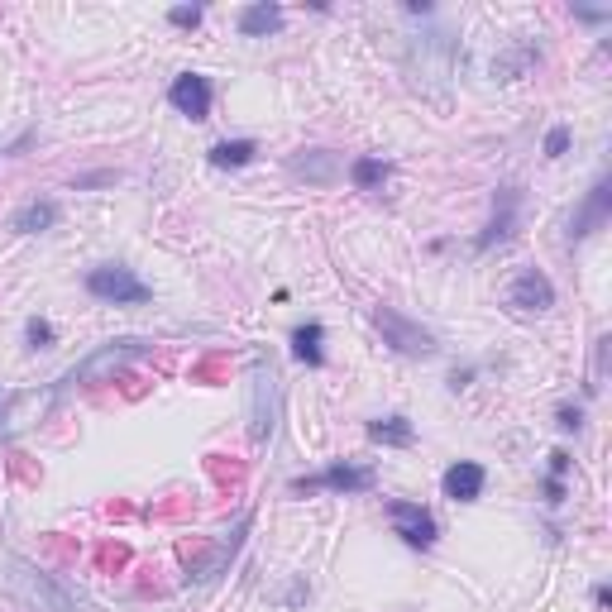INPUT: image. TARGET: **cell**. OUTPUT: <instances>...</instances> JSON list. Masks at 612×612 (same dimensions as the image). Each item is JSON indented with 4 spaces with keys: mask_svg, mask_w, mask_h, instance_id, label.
<instances>
[{
    "mask_svg": "<svg viewBox=\"0 0 612 612\" xmlns=\"http://www.w3.org/2000/svg\"><path fill=\"white\" fill-rule=\"evenodd\" d=\"M278 412H283V378H278V364L268 354H259L254 373H249V440L254 445L273 436Z\"/></svg>",
    "mask_w": 612,
    "mask_h": 612,
    "instance_id": "6da1fadb",
    "label": "cell"
},
{
    "mask_svg": "<svg viewBox=\"0 0 612 612\" xmlns=\"http://www.w3.org/2000/svg\"><path fill=\"white\" fill-rule=\"evenodd\" d=\"M153 345L149 340H139V335H125V340H106V345H96V350L82 359V364H72V369L63 373L67 388H87V383H106V378H115L120 369H130L134 359H144Z\"/></svg>",
    "mask_w": 612,
    "mask_h": 612,
    "instance_id": "7a4b0ae2",
    "label": "cell"
},
{
    "mask_svg": "<svg viewBox=\"0 0 612 612\" xmlns=\"http://www.w3.org/2000/svg\"><path fill=\"white\" fill-rule=\"evenodd\" d=\"M10 593L24 612H77V598L29 560H10Z\"/></svg>",
    "mask_w": 612,
    "mask_h": 612,
    "instance_id": "3957f363",
    "label": "cell"
},
{
    "mask_svg": "<svg viewBox=\"0 0 612 612\" xmlns=\"http://www.w3.org/2000/svg\"><path fill=\"white\" fill-rule=\"evenodd\" d=\"M373 326H378V335H383V345H388V350H397L402 359H436V354H440L436 335L421 326V321L402 316L397 306H373Z\"/></svg>",
    "mask_w": 612,
    "mask_h": 612,
    "instance_id": "277c9868",
    "label": "cell"
},
{
    "mask_svg": "<svg viewBox=\"0 0 612 612\" xmlns=\"http://www.w3.org/2000/svg\"><path fill=\"white\" fill-rule=\"evenodd\" d=\"M82 287L106 306H144L153 297V287L134 268H125V263H96V268H87Z\"/></svg>",
    "mask_w": 612,
    "mask_h": 612,
    "instance_id": "5b68a950",
    "label": "cell"
},
{
    "mask_svg": "<svg viewBox=\"0 0 612 612\" xmlns=\"http://www.w3.org/2000/svg\"><path fill=\"white\" fill-rule=\"evenodd\" d=\"M373 483H378V474H373L369 464H345V459H335V464H326V469H321V474H311V479H292V493L306 498V493L330 488V493L354 498V493H373Z\"/></svg>",
    "mask_w": 612,
    "mask_h": 612,
    "instance_id": "8992f818",
    "label": "cell"
},
{
    "mask_svg": "<svg viewBox=\"0 0 612 612\" xmlns=\"http://www.w3.org/2000/svg\"><path fill=\"white\" fill-rule=\"evenodd\" d=\"M383 512H388V522H393V536H402L412 550H431V546H436L440 526H436V517H431L421 503L388 498V503H383Z\"/></svg>",
    "mask_w": 612,
    "mask_h": 612,
    "instance_id": "52a82bcc",
    "label": "cell"
},
{
    "mask_svg": "<svg viewBox=\"0 0 612 612\" xmlns=\"http://www.w3.org/2000/svg\"><path fill=\"white\" fill-rule=\"evenodd\" d=\"M517 220H522V187H498L493 192V216H488V225H483V235L474 240V249L479 254H488V249H498V244H507L512 235H517Z\"/></svg>",
    "mask_w": 612,
    "mask_h": 612,
    "instance_id": "ba28073f",
    "label": "cell"
},
{
    "mask_svg": "<svg viewBox=\"0 0 612 612\" xmlns=\"http://www.w3.org/2000/svg\"><path fill=\"white\" fill-rule=\"evenodd\" d=\"M507 306L522 311V316H546L550 306H555V283H550L541 268H522L507 283Z\"/></svg>",
    "mask_w": 612,
    "mask_h": 612,
    "instance_id": "9c48e42d",
    "label": "cell"
},
{
    "mask_svg": "<svg viewBox=\"0 0 612 612\" xmlns=\"http://www.w3.org/2000/svg\"><path fill=\"white\" fill-rule=\"evenodd\" d=\"M612 216V182L608 177H598L589 187V197H584V206L574 211V220H569V244H584L593 235V230H603Z\"/></svg>",
    "mask_w": 612,
    "mask_h": 612,
    "instance_id": "30bf717a",
    "label": "cell"
},
{
    "mask_svg": "<svg viewBox=\"0 0 612 612\" xmlns=\"http://www.w3.org/2000/svg\"><path fill=\"white\" fill-rule=\"evenodd\" d=\"M287 173L297 182H311V187H330V182H340L345 163H340L335 149H297L287 158Z\"/></svg>",
    "mask_w": 612,
    "mask_h": 612,
    "instance_id": "8fae6325",
    "label": "cell"
},
{
    "mask_svg": "<svg viewBox=\"0 0 612 612\" xmlns=\"http://www.w3.org/2000/svg\"><path fill=\"white\" fill-rule=\"evenodd\" d=\"M168 101H173L177 115H187V120H206V115H211V101H216L211 77H201V72H182V77H173Z\"/></svg>",
    "mask_w": 612,
    "mask_h": 612,
    "instance_id": "7c38bea8",
    "label": "cell"
},
{
    "mask_svg": "<svg viewBox=\"0 0 612 612\" xmlns=\"http://www.w3.org/2000/svg\"><path fill=\"white\" fill-rule=\"evenodd\" d=\"M483 483H488V469H483L479 459H455V464L440 474V493H445L450 503H479Z\"/></svg>",
    "mask_w": 612,
    "mask_h": 612,
    "instance_id": "4fadbf2b",
    "label": "cell"
},
{
    "mask_svg": "<svg viewBox=\"0 0 612 612\" xmlns=\"http://www.w3.org/2000/svg\"><path fill=\"white\" fill-rule=\"evenodd\" d=\"M244 531H249V517H240V522H235L230 531H225V536H220V546L211 550V555H206L197 569H192V584H216L220 574H225V565L235 560V550L244 546Z\"/></svg>",
    "mask_w": 612,
    "mask_h": 612,
    "instance_id": "5bb4252c",
    "label": "cell"
},
{
    "mask_svg": "<svg viewBox=\"0 0 612 612\" xmlns=\"http://www.w3.org/2000/svg\"><path fill=\"white\" fill-rule=\"evenodd\" d=\"M283 5L278 0H254V5H244L240 10V34L244 39H268V34H278L283 29Z\"/></svg>",
    "mask_w": 612,
    "mask_h": 612,
    "instance_id": "9a60e30c",
    "label": "cell"
},
{
    "mask_svg": "<svg viewBox=\"0 0 612 612\" xmlns=\"http://www.w3.org/2000/svg\"><path fill=\"white\" fill-rule=\"evenodd\" d=\"M58 201H48V197H39V201H29V206H20L15 216H10V230L15 235H44V230H53L58 225Z\"/></svg>",
    "mask_w": 612,
    "mask_h": 612,
    "instance_id": "2e32d148",
    "label": "cell"
},
{
    "mask_svg": "<svg viewBox=\"0 0 612 612\" xmlns=\"http://www.w3.org/2000/svg\"><path fill=\"white\" fill-rule=\"evenodd\" d=\"M369 440L373 445H388V450H412L416 426L407 416H378V421H369Z\"/></svg>",
    "mask_w": 612,
    "mask_h": 612,
    "instance_id": "e0dca14e",
    "label": "cell"
},
{
    "mask_svg": "<svg viewBox=\"0 0 612 612\" xmlns=\"http://www.w3.org/2000/svg\"><path fill=\"white\" fill-rule=\"evenodd\" d=\"M292 354L302 359L306 369H321L326 364V326L321 321H306L292 330Z\"/></svg>",
    "mask_w": 612,
    "mask_h": 612,
    "instance_id": "ac0fdd59",
    "label": "cell"
},
{
    "mask_svg": "<svg viewBox=\"0 0 612 612\" xmlns=\"http://www.w3.org/2000/svg\"><path fill=\"white\" fill-rule=\"evenodd\" d=\"M388 177H393V163H383V158H354L350 163V182L354 192H383L388 187Z\"/></svg>",
    "mask_w": 612,
    "mask_h": 612,
    "instance_id": "d6986e66",
    "label": "cell"
},
{
    "mask_svg": "<svg viewBox=\"0 0 612 612\" xmlns=\"http://www.w3.org/2000/svg\"><path fill=\"white\" fill-rule=\"evenodd\" d=\"M254 153H259L254 139H220L206 158H211V168H244V163H254Z\"/></svg>",
    "mask_w": 612,
    "mask_h": 612,
    "instance_id": "ffe728a7",
    "label": "cell"
},
{
    "mask_svg": "<svg viewBox=\"0 0 612 612\" xmlns=\"http://www.w3.org/2000/svg\"><path fill=\"white\" fill-rule=\"evenodd\" d=\"M531 63H536V48L517 44L512 53H503V58L493 63V77H498V82H517V77H526V72H531Z\"/></svg>",
    "mask_w": 612,
    "mask_h": 612,
    "instance_id": "44dd1931",
    "label": "cell"
},
{
    "mask_svg": "<svg viewBox=\"0 0 612 612\" xmlns=\"http://www.w3.org/2000/svg\"><path fill=\"white\" fill-rule=\"evenodd\" d=\"M24 340H29V350H53L58 330H53V321H44V316H34V321L24 326Z\"/></svg>",
    "mask_w": 612,
    "mask_h": 612,
    "instance_id": "7402d4cb",
    "label": "cell"
},
{
    "mask_svg": "<svg viewBox=\"0 0 612 612\" xmlns=\"http://www.w3.org/2000/svg\"><path fill=\"white\" fill-rule=\"evenodd\" d=\"M168 20H173L177 29H197V24L206 20V10H201V5H173V10H168Z\"/></svg>",
    "mask_w": 612,
    "mask_h": 612,
    "instance_id": "603a6c76",
    "label": "cell"
},
{
    "mask_svg": "<svg viewBox=\"0 0 612 612\" xmlns=\"http://www.w3.org/2000/svg\"><path fill=\"white\" fill-rule=\"evenodd\" d=\"M120 182V173H82V177H72V192H91V187H115Z\"/></svg>",
    "mask_w": 612,
    "mask_h": 612,
    "instance_id": "cb8c5ba5",
    "label": "cell"
},
{
    "mask_svg": "<svg viewBox=\"0 0 612 612\" xmlns=\"http://www.w3.org/2000/svg\"><path fill=\"white\" fill-rule=\"evenodd\" d=\"M565 149H569V130H565V125H555V130L546 134L541 153H546V158H565Z\"/></svg>",
    "mask_w": 612,
    "mask_h": 612,
    "instance_id": "d4e9b609",
    "label": "cell"
},
{
    "mask_svg": "<svg viewBox=\"0 0 612 612\" xmlns=\"http://www.w3.org/2000/svg\"><path fill=\"white\" fill-rule=\"evenodd\" d=\"M555 421H560L565 431H579V426H584V412H579V407H560V412H555Z\"/></svg>",
    "mask_w": 612,
    "mask_h": 612,
    "instance_id": "484cf974",
    "label": "cell"
},
{
    "mask_svg": "<svg viewBox=\"0 0 612 612\" xmlns=\"http://www.w3.org/2000/svg\"><path fill=\"white\" fill-rule=\"evenodd\" d=\"M574 20H584V24H603V20H612V10H584V5H574Z\"/></svg>",
    "mask_w": 612,
    "mask_h": 612,
    "instance_id": "4316f807",
    "label": "cell"
},
{
    "mask_svg": "<svg viewBox=\"0 0 612 612\" xmlns=\"http://www.w3.org/2000/svg\"><path fill=\"white\" fill-rule=\"evenodd\" d=\"M565 474H569V455L555 450V455H550V479H565Z\"/></svg>",
    "mask_w": 612,
    "mask_h": 612,
    "instance_id": "83f0119b",
    "label": "cell"
},
{
    "mask_svg": "<svg viewBox=\"0 0 612 612\" xmlns=\"http://www.w3.org/2000/svg\"><path fill=\"white\" fill-rule=\"evenodd\" d=\"M546 503H550V507L565 503V483H560V479H546Z\"/></svg>",
    "mask_w": 612,
    "mask_h": 612,
    "instance_id": "f1b7e54d",
    "label": "cell"
},
{
    "mask_svg": "<svg viewBox=\"0 0 612 612\" xmlns=\"http://www.w3.org/2000/svg\"><path fill=\"white\" fill-rule=\"evenodd\" d=\"M469 378H474V369H455V373H450V393L469 388Z\"/></svg>",
    "mask_w": 612,
    "mask_h": 612,
    "instance_id": "f546056e",
    "label": "cell"
},
{
    "mask_svg": "<svg viewBox=\"0 0 612 612\" xmlns=\"http://www.w3.org/2000/svg\"><path fill=\"white\" fill-rule=\"evenodd\" d=\"M593 603H598V608H608V603H612V589H608V584H598V589H593Z\"/></svg>",
    "mask_w": 612,
    "mask_h": 612,
    "instance_id": "4dcf8cb0",
    "label": "cell"
}]
</instances>
